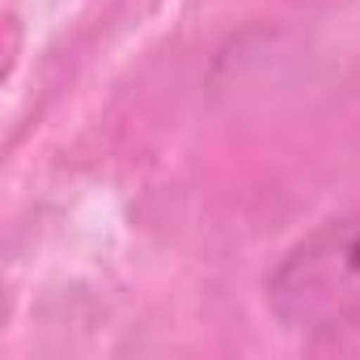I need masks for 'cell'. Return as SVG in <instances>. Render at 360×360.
Here are the masks:
<instances>
[{
    "label": "cell",
    "instance_id": "6da1fadb",
    "mask_svg": "<svg viewBox=\"0 0 360 360\" xmlns=\"http://www.w3.org/2000/svg\"><path fill=\"white\" fill-rule=\"evenodd\" d=\"M271 318L292 335H343L360 326V208L326 217L297 238L263 280Z\"/></svg>",
    "mask_w": 360,
    "mask_h": 360
}]
</instances>
